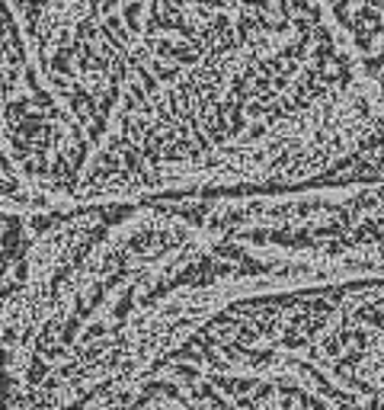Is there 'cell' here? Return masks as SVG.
I'll list each match as a JSON object with an SVG mask.
<instances>
[{
  "mask_svg": "<svg viewBox=\"0 0 384 410\" xmlns=\"http://www.w3.org/2000/svg\"><path fill=\"white\" fill-rule=\"evenodd\" d=\"M381 147L320 0H0V154L55 202L247 199Z\"/></svg>",
  "mask_w": 384,
  "mask_h": 410,
  "instance_id": "1",
  "label": "cell"
},
{
  "mask_svg": "<svg viewBox=\"0 0 384 410\" xmlns=\"http://www.w3.org/2000/svg\"><path fill=\"white\" fill-rule=\"evenodd\" d=\"M51 205H64V202H55V199L36 192L32 186H26L23 180L0 173V218L13 212H32V208H51Z\"/></svg>",
  "mask_w": 384,
  "mask_h": 410,
  "instance_id": "2",
  "label": "cell"
},
{
  "mask_svg": "<svg viewBox=\"0 0 384 410\" xmlns=\"http://www.w3.org/2000/svg\"><path fill=\"white\" fill-rule=\"evenodd\" d=\"M0 173H10V167H6V160H3V154H0ZM13 177V173H10Z\"/></svg>",
  "mask_w": 384,
  "mask_h": 410,
  "instance_id": "3",
  "label": "cell"
}]
</instances>
